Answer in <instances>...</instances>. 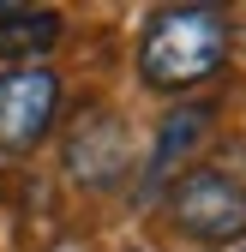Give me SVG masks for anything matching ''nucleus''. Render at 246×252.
<instances>
[{
    "label": "nucleus",
    "mask_w": 246,
    "mask_h": 252,
    "mask_svg": "<svg viewBox=\"0 0 246 252\" xmlns=\"http://www.w3.org/2000/svg\"><path fill=\"white\" fill-rule=\"evenodd\" d=\"M228 60V12L222 6H162L150 12L138 42V72L150 90H192L216 78Z\"/></svg>",
    "instance_id": "f257e3e1"
},
{
    "label": "nucleus",
    "mask_w": 246,
    "mask_h": 252,
    "mask_svg": "<svg viewBox=\"0 0 246 252\" xmlns=\"http://www.w3.org/2000/svg\"><path fill=\"white\" fill-rule=\"evenodd\" d=\"M174 228L198 246H228L246 234V186L222 168H186L168 192Z\"/></svg>",
    "instance_id": "f03ea898"
},
{
    "label": "nucleus",
    "mask_w": 246,
    "mask_h": 252,
    "mask_svg": "<svg viewBox=\"0 0 246 252\" xmlns=\"http://www.w3.org/2000/svg\"><path fill=\"white\" fill-rule=\"evenodd\" d=\"M60 114L54 66H6L0 72V150H30L48 138Z\"/></svg>",
    "instance_id": "7ed1b4c3"
},
{
    "label": "nucleus",
    "mask_w": 246,
    "mask_h": 252,
    "mask_svg": "<svg viewBox=\"0 0 246 252\" xmlns=\"http://www.w3.org/2000/svg\"><path fill=\"white\" fill-rule=\"evenodd\" d=\"M66 174L90 192H108L114 180H126V126H120V114L90 102L66 126Z\"/></svg>",
    "instance_id": "20e7f679"
},
{
    "label": "nucleus",
    "mask_w": 246,
    "mask_h": 252,
    "mask_svg": "<svg viewBox=\"0 0 246 252\" xmlns=\"http://www.w3.org/2000/svg\"><path fill=\"white\" fill-rule=\"evenodd\" d=\"M60 42V12L48 6H0V66H42Z\"/></svg>",
    "instance_id": "39448f33"
},
{
    "label": "nucleus",
    "mask_w": 246,
    "mask_h": 252,
    "mask_svg": "<svg viewBox=\"0 0 246 252\" xmlns=\"http://www.w3.org/2000/svg\"><path fill=\"white\" fill-rule=\"evenodd\" d=\"M210 132V108L204 102H180L174 114H162V132H156V150H150V180H168L186 156L198 150V138Z\"/></svg>",
    "instance_id": "423d86ee"
}]
</instances>
